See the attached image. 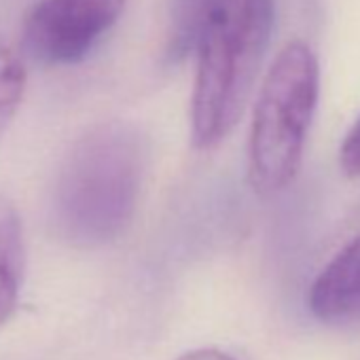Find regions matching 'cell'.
Instances as JSON below:
<instances>
[{
    "label": "cell",
    "mask_w": 360,
    "mask_h": 360,
    "mask_svg": "<svg viewBox=\"0 0 360 360\" xmlns=\"http://www.w3.org/2000/svg\"><path fill=\"white\" fill-rule=\"evenodd\" d=\"M144 142L127 123H104L66 153L53 185V223L75 246H102L129 225L144 176Z\"/></svg>",
    "instance_id": "cell-1"
},
{
    "label": "cell",
    "mask_w": 360,
    "mask_h": 360,
    "mask_svg": "<svg viewBox=\"0 0 360 360\" xmlns=\"http://www.w3.org/2000/svg\"><path fill=\"white\" fill-rule=\"evenodd\" d=\"M276 0H214L198 37L191 138L219 146L240 121L274 28Z\"/></svg>",
    "instance_id": "cell-2"
},
{
    "label": "cell",
    "mask_w": 360,
    "mask_h": 360,
    "mask_svg": "<svg viewBox=\"0 0 360 360\" xmlns=\"http://www.w3.org/2000/svg\"><path fill=\"white\" fill-rule=\"evenodd\" d=\"M320 94V66L309 45L288 43L261 85L250 140L248 178L261 195L284 191L299 174Z\"/></svg>",
    "instance_id": "cell-3"
},
{
    "label": "cell",
    "mask_w": 360,
    "mask_h": 360,
    "mask_svg": "<svg viewBox=\"0 0 360 360\" xmlns=\"http://www.w3.org/2000/svg\"><path fill=\"white\" fill-rule=\"evenodd\" d=\"M127 0H39L24 20V43L49 66L77 64L119 22Z\"/></svg>",
    "instance_id": "cell-4"
},
{
    "label": "cell",
    "mask_w": 360,
    "mask_h": 360,
    "mask_svg": "<svg viewBox=\"0 0 360 360\" xmlns=\"http://www.w3.org/2000/svg\"><path fill=\"white\" fill-rule=\"evenodd\" d=\"M309 311L333 326L360 324V236L318 274L307 295Z\"/></svg>",
    "instance_id": "cell-5"
},
{
    "label": "cell",
    "mask_w": 360,
    "mask_h": 360,
    "mask_svg": "<svg viewBox=\"0 0 360 360\" xmlns=\"http://www.w3.org/2000/svg\"><path fill=\"white\" fill-rule=\"evenodd\" d=\"M24 227L15 206L0 198V326L15 311L24 282Z\"/></svg>",
    "instance_id": "cell-6"
},
{
    "label": "cell",
    "mask_w": 360,
    "mask_h": 360,
    "mask_svg": "<svg viewBox=\"0 0 360 360\" xmlns=\"http://www.w3.org/2000/svg\"><path fill=\"white\" fill-rule=\"evenodd\" d=\"M214 0H172L169 5V56L185 58L195 51L200 30Z\"/></svg>",
    "instance_id": "cell-7"
},
{
    "label": "cell",
    "mask_w": 360,
    "mask_h": 360,
    "mask_svg": "<svg viewBox=\"0 0 360 360\" xmlns=\"http://www.w3.org/2000/svg\"><path fill=\"white\" fill-rule=\"evenodd\" d=\"M26 94L24 60L0 39V140L7 134Z\"/></svg>",
    "instance_id": "cell-8"
},
{
    "label": "cell",
    "mask_w": 360,
    "mask_h": 360,
    "mask_svg": "<svg viewBox=\"0 0 360 360\" xmlns=\"http://www.w3.org/2000/svg\"><path fill=\"white\" fill-rule=\"evenodd\" d=\"M339 165L345 176L360 180V117L356 119L339 148Z\"/></svg>",
    "instance_id": "cell-9"
},
{
    "label": "cell",
    "mask_w": 360,
    "mask_h": 360,
    "mask_svg": "<svg viewBox=\"0 0 360 360\" xmlns=\"http://www.w3.org/2000/svg\"><path fill=\"white\" fill-rule=\"evenodd\" d=\"M176 360H233L229 354L221 352V349H212V347H204V349H193L187 352Z\"/></svg>",
    "instance_id": "cell-10"
}]
</instances>
